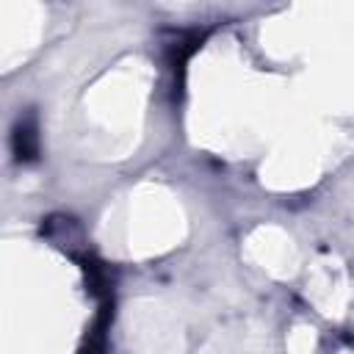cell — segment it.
Returning a JSON list of instances; mask_svg holds the SVG:
<instances>
[{"label":"cell","instance_id":"obj_1","mask_svg":"<svg viewBox=\"0 0 354 354\" xmlns=\"http://www.w3.org/2000/svg\"><path fill=\"white\" fill-rule=\"evenodd\" d=\"M11 149H14V158L19 163H30V160L39 158V127H36L33 116H25V119H19L14 124Z\"/></svg>","mask_w":354,"mask_h":354},{"label":"cell","instance_id":"obj_2","mask_svg":"<svg viewBox=\"0 0 354 354\" xmlns=\"http://www.w3.org/2000/svg\"><path fill=\"white\" fill-rule=\"evenodd\" d=\"M41 232H44L50 241H55L58 246H69V249H72V241L80 238V230H77L75 221L66 218V216H53V218H47V224L41 227Z\"/></svg>","mask_w":354,"mask_h":354}]
</instances>
